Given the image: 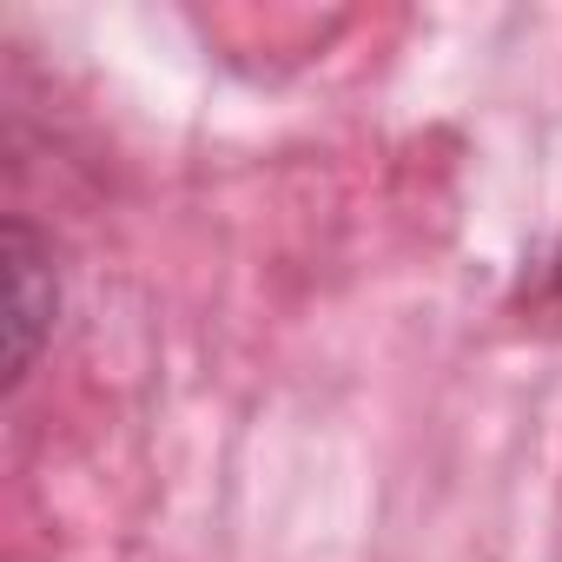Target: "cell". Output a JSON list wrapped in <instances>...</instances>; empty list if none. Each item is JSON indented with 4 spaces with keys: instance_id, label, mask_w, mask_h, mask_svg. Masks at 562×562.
Returning a JSON list of instances; mask_svg holds the SVG:
<instances>
[{
    "instance_id": "cell-1",
    "label": "cell",
    "mask_w": 562,
    "mask_h": 562,
    "mask_svg": "<svg viewBox=\"0 0 562 562\" xmlns=\"http://www.w3.org/2000/svg\"><path fill=\"white\" fill-rule=\"evenodd\" d=\"M8 331H14V345H8V378L21 384V378L34 371L41 338L54 331V271H47L41 238H34L27 225H8Z\"/></svg>"
}]
</instances>
